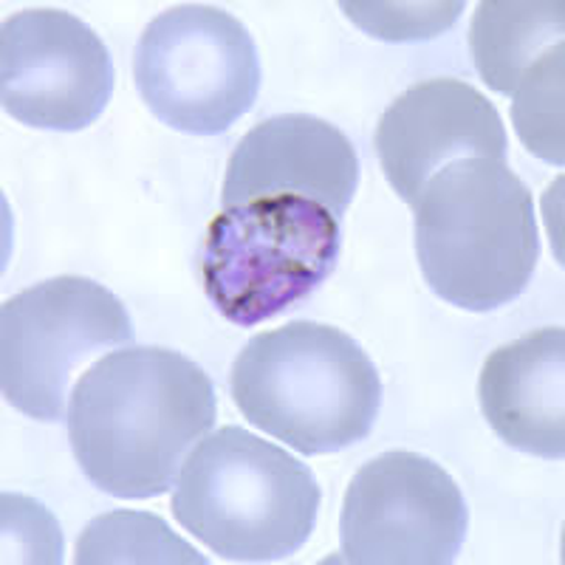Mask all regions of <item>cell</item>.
<instances>
[{
  "instance_id": "obj_1",
  "label": "cell",
  "mask_w": 565,
  "mask_h": 565,
  "mask_svg": "<svg viewBox=\"0 0 565 565\" xmlns=\"http://www.w3.org/2000/svg\"><path fill=\"white\" fill-rule=\"evenodd\" d=\"M210 376L170 348H122L79 376L68 441L83 476L119 501H150L175 487L195 444L212 430Z\"/></svg>"
},
{
  "instance_id": "obj_2",
  "label": "cell",
  "mask_w": 565,
  "mask_h": 565,
  "mask_svg": "<svg viewBox=\"0 0 565 565\" xmlns=\"http://www.w3.org/2000/svg\"><path fill=\"white\" fill-rule=\"evenodd\" d=\"M244 418L302 456L365 441L382 407V380L356 340L334 326L297 320L252 337L230 373Z\"/></svg>"
},
{
  "instance_id": "obj_3",
  "label": "cell",
  "mask_w": 565,
  "mask_h": 565,
  "mask_svg": "<svg viewBox=\"0 0 565 565\" xmlns=\"http://www.w3.org/2000/svg\"><path fill=\"white\" fill-rule=\"evenodd\" d=\"M413 210L416 257L433 295L483 315L526 291L540 238L532 193L507 161H452L424 184Z\"/></svg>"
},
{
  "instance_id": "obj_4",
  "label": "cell",
  "mask_w": 565,
  "mask_h": 565,
  "mask_svg": "<svg viewBox=\"0 0 565 565\" xmlns=\"http://www.w3.org/2000/svg\"><path fill=\"white\" fill-rule=\"evenodd\" d=\"M320 501V483L306 463L226 424L186 456L173 518L230 563H277L309 543Z\"/></svg>"
},
{
  "instance_id": "obj_5",
  "label": "cell",
  "mask_w": 565,
  "mask_h": 565,
  "mask_svg": "<svg viewBox=\"0 0 565 565\" xmlns=\"http://www.w3.org/2000/svg\"><path fill=\"white\" fill-rule=\"evenodd\" d=\"M342 249L340 218L297 195L257 199L210 221L199 269L210 302L241 328L315 295Z\"/></svg>"
},
{
  "instance_id": "obj_6",
  "label": "cell",
  "mask_w": 565,
  "mask_h": 565,
  "mask_svg": "<svg viewBox=\"0 0 565 565\" xmlns=\"http://www.w3.org/2000/svg\"><path fill=\"white\" fill-rule=\"evenodd\" d=\"M134 83L159 122L181 134L215 136L255 105L260 57L238 18L206 3H181L141 32Z\"/></svg>"
},
{
  "instance_id": "obj_7",
  "label": "cell",
  "mask_w": 565,
  "mask_h": 565,
  "mask_svg": "<svg viewBox=\"0 0 565 565\" xmlns=\"http://www.w3.org/2000/svg\"><path fill=\"white\" fill-rule=\"evenodd\" d=\"M134 337L128 309L103 282L74 275L38 282L0 309L3 398L29 418L63 422L74 371Z\"/></svg>"
},
{
  "instance_id": "obj_8",
  "label": "cell",
  "mask_w": 565,
  "mask_h": 565,
  "mask_svg": "<svg viewBox=\"0 0 565 565\" xmlns=\"http://www.w3.org/2000/svg\"><path fill=\"white\" fill-rule=\"evenodd\" d=\"M467 526V501L450 472L418 452L391 450L351 478L340 554L351 565H450Z\"/></svg>"
},
{
  "instance_id": "obj_9",
  "label": "cell",
  "mask_w": 565,
  "mask_h": 565,
  "mask_svg": "<svg viewBox=\"0 0 565 565\" xmlns=\"http://www.w3.org/2000/svg\"><path fill=\"white\" fill-rule=\"evenodd\" d=\"M114 60L88 23L63 9H23L0 29V103L38 130L97 122L114 94Z\"/></svg>"
},
{
  "instance_id": "obj_10",
  "label": "cell",
  "mask_w": 565,
  "mask_h": 565,
  "mask_svg": "<svg viewBox=\"0 0 565 565\" xmlns=\"http://www.w3.org/2000/svg\"><path fill=\"white\" fill-rule=\"evenodd\" d=\"M376 153L393 193L416 204L424 184L461 159L507 161L503 119L463 79H427L391 103L376 125Z\"/></svg>"
},
{
  "instance_id": "obj_11",
  "label": "cell",
  "mask_w": 565,
  "mask_h": 565,
  "mask_svg": "<svg viewBox=\"0 0 565 565\" xmlns=\"http://www.w3.org/2000/svg\"><path fill=\"white\" fill-rule=\"evenodd\" d=\"M356 186L360 156L340 128L309 114H282L238 141L226 164L221 206L297 195L342 218Z\"/></svg>"
},
{
  "instance_id": "obj_12",
  "label": "cell",
  "mask_w": 565,
  "mask_h": 565,
  "mask_svg": "<svg viewBox=\"0 0 565 565\" xmlns=\"http://www.w3.org/2000/svg\"><path fill=\"white\" fill-rule=\"evenodd\" d=\"M494 436L526 456H565V331L540 328L489 353L478 380Z\"/></svg>"
},
{
  "instance_id": "obj_13",
  "label": "cell",
  "mask_w": 565,
  "mask_h": 565,
  "mask_svg": "<svg viewBox=\"0 0 565 565\" xmlns=\"http://www.w3.org/2000/svg\"><path fill=\"white\" fill-rule=\"evenodd\" d=\"M563 0H483L469 23V52L483 83L503 97L548 49L563 43Z\"/></svg>"
},
{
  "instance_id": "obj_14",
  "label": "cell",
  "mask_w": 565,
  "mask_h": 565,
  "mask_svg": "<svg viewBox=\"0 0 565 565\" xmlns=\"http://www.w3.org/2000/svg\"><path fill=\"white\" fill-rule=\"evenodd\" d=\"M77 565L108 563H195L206 557L175 537L168 523L145 512L99 514L85 526L77 543Z\"/></svg>"
},
{
  "instance_id": "obj_15",
  "label": "cell",
  "mask_w": 565,
  "mask_h": 565,
  "mask_svg": "<svg viewBox=\"0 0 565 565\" xmlns=\"http://www.w3.org/2000/svg\"><path fill=\"white\" fill-rule=\"evenodd\" d=\"M563 43L548 49L514 88L512 122L529 153L563 168Z\"/></svg>"
},
{
  "instance_id": "obj_16",
  "label": "cell",
  "mask_w": 565,
  "mask_h": 565,
  "mask_svg": "<svg viewBox=\"0 0 565 565\" xmlns=\"http://www.w3.org/2000/svg\"><path fill=\"white\" fill-rule=\"evenodd\" d=\"M340 9L353 26L362 29L367 38L387 40V43H416V40H436L458 23L463 12L461 0L441 3H418V0H398V3H360L342 0Z\"/></svg>"
}]
</instances>
